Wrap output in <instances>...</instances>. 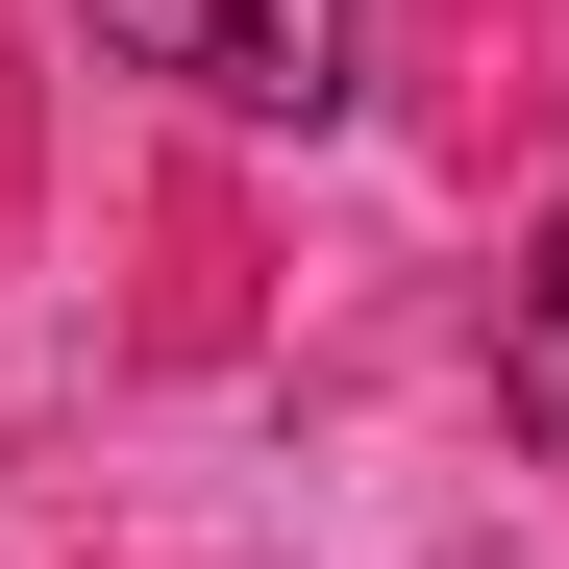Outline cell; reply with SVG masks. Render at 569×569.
Returning a JSON list of instances; mask_svg holds the SVG:
<instances>
[{
  "instance_id": "obj_1",
  "label": "cell",
  "mask_w": 569,
  "mask_h": 569,
  "mask_svg": "<svg viewBox=\"0 0 569 569\" xmlns=\"http://www.w3.org/2000/svg\"><path fill=\"white\" fill-rule=\"evenodd\" d=\"M100 50L223 100V124H322L347 100V0H100Z\"/></svg>"
},
{
  "instance_id": "obj_2",
  "label": "cell",
  "mask_w": 569,
  "mask_h": 569,
  "mask_svg": "<svg viewBox=\"0 0 569 569\" xmlns=\"http://www.w3.org/2000/svg\"><path fill=\"white\" fill-rule=\"evenodd\" d=\"M496 421H520V446H569V223L520 248V298H496Z\"/></svg>"
}]
</instances>
